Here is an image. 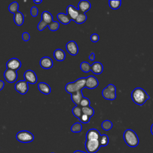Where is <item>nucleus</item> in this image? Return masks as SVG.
Returning <instances> with one entry per match:
<instances>
[{
	"label": "nucleus",
	"mask_w": 153,
	"mask_h": 153,
	"mask_svg": "<svg viewBox=\"0 0 153 153\" xmlns=\"http://www.w3.org/2000/svg\"><path fill=\"white\" fill-rule=\"evenodd\" d=\"M131 97L133 102L139 106L143 105L150 99L149 96L147 94L146 91L140 87L134 88L131 92Z\"/></svg>",
	"instance_id": "nucleus-1"
},
{
	"label": "nucleus",
	"mask_w": 153,
	"mask_h": 153,
	"mask_svg": "<svg viewBox=\"0 0 153 153\" xmlns=\"http://www.w3.org/2000/svg\"><path fill=\"white\" fill-rule=\"evenodd\" d=\"M85 82L86 78H79L74 82L67 83L65 85V90L71 94L74 93L84 88L85 87Z\"/></svg>",
	"instance_id": "nucleus-2"
},
{
	"label": "nucleus",
	"mask_w": 153,
	"mask_h": 153,
	"mask_svg": "<svg viewBox=\"0 0 153 153\" xmlns=\"http://www.w3.org/2000/svg\"><path fill=\"white\" fill-rule=\"evenodd\" d=\"M123 138L126 143L131 148L137 146L139 142L137 134L131 129H127L125 130L123 134Z\"/></svg>",
	"instance_id": "nucleus-3"
},
{
	"label": "nucleus",
	"mask_w": 153,
	"mask_h": 153,
	"mask_svg": "<svg viewBox=\"0 0 153 153\" xmlns=\"http://www.w3.org/2000/svg\"><path fill=\"white\" fill-rule=\"evenodd\" d=\"M102 94L106 100H114L116 97V87L112 84H108L105 88H104L102 91Z\"/></svg>",
	"instance_id": "nucleus-4"
},
{
	"label": "nucleus",
	"mask_w": 153,
	"mask_h": 153,
	"mask_svg": "<svg viewBox=\"0 0 153 153\" xmlns=\"http://www.w3.org/2000/svg\"><path fill=\"white\" fill-rule=\"evenodd\" d=\"M16 137L18 141L22 143H29L33 140L34 136L32 133L27 130H22L19 131Z\"/></svg>",
	"instance_id": "nucleus-5"
},
{
	"label": "nucleus",
	"mask_w": 153,
	"mask_h": 153,
	"mask_svg": "<svg viewBox=\"0 0 153 153\" xmlns=\"http://www.w3.org/2000/svg\"><path fill=\"white\" fill-rule=\"evenodd\" d=\"M85 147L86 151L88 153H96L99 151L100 148L99 140H87L85 142Z\"/></svg>",
	"instance_id": "nucleus-6"
},
{
	"label": "nucleus",
	"mask_w": 153,
	"mask_h": 153,
	"mask_svg": "<svg viewBox=\"0 0 153 153\" xmlns=\"http://www.w3.org/2000/svg\"><path fill=\"white\" fill-rule=\"evenodd\" d=\"M14 88L15 90L21 94H25L29 90L28 83L25 80H20L16 83Z\"/></svg>",
	"instance_id": "nucleus-7"
},
{
	"label": "nucleus",
	"mask_w": 153,
	"mask_h": 153,
	"mask_svg": "<svg viewBox=\"0 0 153 153\" xmlns=\"http://www.w3.org/2000/svg\"><path fill=\"white\" fill-rule=\"evenodd\" d=\"M22 66L20 60L17 58H11L9 59L6 63L7 69H11L15 71L19 70Z\"/></svg>",
	"instance_id": "nucleus-8"
},
{
	"label": "nucleus",
	"mask_w": 153,
	"mask_h": 153,
	"mask_svg": "<svg viewBox=\"0 0 153 153\" xmlns=\"http://www.w3.org/2000/svg\"><path fill=\"white\" fill-rule=\"evenodd\" d=\"M17 76L18 75L16 71L9 69H7L4 73V78L9 83L14 82L17 79Z\"/></svg>",
	"instance_id": "nucleus-9"
},
{
	"label": "nucleus",
	"mask_w": 153,
	"mask_h": 153,
	"mask_svg": "<svg viewBox=\"0 0 153 153\" xmlns=\"http://www.w3.org/2000/svg\"><path fill=\"white\" fill-rule=\"evenodd\" d=\"M23 76L25 80L27 82L31 84H34L37 82V76L34 71L32 70L29 69L25 72Z\"/></svg>",
	"instance_id": "nucleus-10"
},
{
	"label": "nucleus",
	"mask_w": 153,
	"mask_h": 153,
	"mask_svg": "<svg viewBox=\"0 0 153 153\" xmlns=\"http://www.w3.org/2000/svg\"><path fill=\"white\" fill-rule=\"evenodd\" d=\"M80 11L78 8H76L72 5H69L66 8V14L70 17L71 20L75 21Z\"/></svg>",
	"instance_id": "nucleus-11"
},
{
	"label": "nucleus",
	"mask_w": 153,
	"mask_h": 153,
	"mask_svg": "<svg viewBox=\"0 0 153 153\" xmlns=\"http://www.w3.org/2000/svg\"><path fill=\"white\" fill-rule=\"evenodd\" d=\"M66 49L67 51L72 56H75L78 53V45L74 41H70L68 42L66 45Z\"/></svg>",
	"instance_id": "nucleus-12"
},
{
	"label": "nucleus",
	"mask_w": 153,
	"mask_h": 153,
	"mask_svg": "<svg viewBox=\"0 0 153 153\" xmlns=\"http://www.w3.org/2000/svg\"><path fill=\"white\" fill-rule=\"evenodd\" d=\"M99 85V81L97 79L93 76L90 75L86 78V82H85V87L89 89H94L96 88Z\"/></svg>",
	"instance_id": "nucleus-13"
},
{
	"label": "nucleus",
	"mask_w": 153,
	"mask_h": 153,
	"mask_svg": "<svg viewBox=\"0 0 153 153\" xmlns=\"http://www.w3.org/2000/svg\"><path fill=\"white\" fill-rule=\"evenodd\" d=\"M100 134L99 131L96 128H91L88 130L86 133V140H99Z\"/></svg>",
	"instance_id": "nucleus-14"
},
{
	"label": "nucleus",
	"mask_w": 153,
	"mask_h": 153,
	"mask_svg": "<svg viewBox=\"0 0 153 153\" xmlns=\"http://www.w3.org/2000/svg\"><path fill=\"white\" fill-rule=\"evenodd\" d=\"M39 65H40L41 67H42V68L48 69H50L53 67V62L50 57H49L48 56H45L41 59V60L39 61Z\"/></svg>",
	"instance_id": "nucleus-15"
},
{
	"label": "nucleus",
	"mask_w": 153,
	"mask_h": 153,
	"mask_svg": "<svg viewBox=\"0 0 153 153\" xmlns=\"http://www.w3.org/2000/svg\"><path fill=\"white\" fill-rule=\"evenodd\" d=\"M78 8L80 12L85 13L91 8V4L88 1L81 0L78 3Z\"/></svg>",
	"instance_id": "nucleus-16"
},
{
	"label": "nucleus",
	"mask_w": 153,
	"mask_h": 153,
	"mask_svg": "<svg viewBox=\"0 0 153 153\" xmlns=\"http://www.w3.org/2000/svg\"><path fill=\"white\" fill-rule=\"evenodd\" d=\"M91 71L94 74L99 75L102 73L103 71V66L99 62H94L91 66Z\"/></svg>",
	"instance_id": "nucleus-17"
},
{
	"label": "nucleus",
	"mask_w": 153,
	"mask_h": 153,
	"mask_svg": "<svg viewBox=\"0 0 153 153\" xmlns=\"http://www.w3.org/2000/svg\"><path fill=\"white\" fill-rule=\"evenodd\" d=\"M38 88L39 91L44 94H48L51 93V88L48 84L44 82H40L38 84Z\"/></svg>",
	"instance_id": "nucleus-18"
},
{
	"label": "nucleus",
	"mask_w": 153,
	"mask_h": 153,
	"mask_svg": "<svg viewBox=\"0 0 153 153\" xmlns=\"http://www.w3.org/2000/svg\"><path fill=\"white\" fill-rule=\"evenodd\" d=\"M53 56L55 60L58 62H62L66 58V54L65 53L64 51L62 49L57 48L54 51Z\"/></svg>",
	"instance_id": "nucleus-19"
},
{
	"label": "nucleus",
	"mask_w": 153,
	"mask_h": 153,
	"mask_svg": "<svg viewBox=\"0 0 153 153\" xmlns=\"http://www.w3.org/2000/svg\"><path fill=\"white\" fill-rule=\"evenodd\" d=\"M83 94L81 90L78 91L74 93L71 94V99L75 105H79L81 99L83 98Z\"/></svg>",
	"instance_id": "nucleus-20"
},
{
	"label": "nucleus",
	"mask_w": 153,
	"mask_h": 153,
	"mask_svg": "<svg viewBox=\"0 0 153 153\" xmlns=\"http://www.w3.org/2000/svg\"><path fill=\"white\" fill-rule=\"evenodd\" d=\"M57 18L58 20L63 25H68L71 21V19H70V17L67 14L63 13H58L57 15Z\"/></svg>",
	"instance_id": "nucleus-21"
},
{
	"label": "nucleus",
	"mask_w": 153,
	"mask_h": 153,
	"mask_svg": "<svg viewBox=\"0 0 153 153\" xmlns=\"http://www.w3.org/2000/svg\"><path fill=\"white\" fill-rule=\"evenodd\" d=\"M14 22L17 26H22L24 23V16L22 13L17 11L14 14Z\"/></svg>",
	"instance_id": "nucleus-22"
},
{
	"label": "nucleus",
	"mask_w": 153,
	"mask_h": 153,
	"mask_svg": "<svg viewBox=\"0 0 153 153\" xmlns=\"http://www.w3.org/2000/svg\"><path fill=\"white\" fill-rule=\"evenodd\" d=\"M41 19L47 24H50L53 21L52 14L48 11H44L41 14Z\"/></svg>",
	"instance_id": "nucleus-23"
},
{
	"label": "nucleus",
	"mask_w": 153,
	"mask_h": 153,
	"mask_svg": "<svg viewBox=\"0 0 153 153\" xmlns=\"http://www.w3.org/2000/svg\"><path fill=\"white\" fill-rule=\"evenodd\" d=\"M72 114H74V115L79 119L80 118V117L81 116V115L82 114V107L80 105H76L75 106H74L72 108Z\"/></svg>",
	"instance_id": "nucleus-24"
},
{
	"label": "nucleus",
	"mask_w": 153,
	"mask_h": 153,
	"mask_svg": "<svg viewBox=\"0 0 153 153\" xmlns=\"http://www.w3.org/2000/svg\"><path fill=\"white\" fill-rule=\"evenodd\" d=\"M109 6L112 10H117L120 7L121 5V1L120 0H109L108 1Z\"/></svg>",
	"instance_id": "nucleus-25"
},
{
	"label": "nucleus",
	"mask_w": 153,
	"mask_h": 153,
	"mask_svg": "<svg viewBox=\"0 0 153 153\" xmlns=\"http://www.w3.org/2000/svg\"><path fill=\"white\" fill-rule=\"evenodd\" d=\"M82 112L83 114L87 115L90 118L94 115V111L93 108H92L91 106H86V107H82Z\"/></svg>",
	"instance_id": "nucleus-26"
},
{
	"label": "nucleus",
	"mask_w": 153,
	"mask_h": 153,
	"mask_svg": "<svg viewBox=\"0 0 153 153\" xmlns=\"http://www.w3.org/2000/svg\"><path fill=\"white\" fill-rule=\"evenodd\" d=\"M87 18V16H86V14L85 13L80 12L79 14H78V17H76V19H75V20L74 22L76 23L79 24H79H82V23H84L86 21Z\"/></svg>",
	"instance_id": "nucleus-27"
},
{
	"label": "nucleus",
	"mask_w": 153,
	"mask_h": 153,
	"mask_svg": "<svg viewBox=\"0 0 153 153\" xmlns=\"http://www.w3.org/2000/svg\"><path fill=\"white\" fill-rule=\"evenodd\" d=\"M99 142L100 145V146H106L109 143V137L106 134H102L100 135Z\"/></svg>",
	"instance_id": "nucleus-28"
},
{
	"label": "nucleus",
	"mask_w": 153,
	"mask_h": 153,
	"mask_svg": "<svg viewBox=\"0 0 153 153\" xmlns=\"http://www.w3.org/2000/svg\"><path fill=\"white\" fill-rule=\"evenodd\" d=\"M18 10H19V4H18V2H17L16 1L13 2L8 6L9 11L11 13H13L14 14L15 13H16L17 11H19Z\"/></svg>",
	"instance_id": "nucleus-29"
},
{
	"label": "nucleus",
	"mask_w": 153,
	"mask_h": 153,
	"mask_svg": "<svg viewBox=\"0 0 153 153\" xmlns=\"http://www.w3.org/2000/svg\"><path fill=\"white\" fill-rule=\"evenodd\" d=\"M80 69L82 72L87 73L91 71V65L87 62H82L80 64Z\"/></svg>",
	"instance_id": "nucleus-30"
},
{
	"label": "nucleus",
	"mask_w": 153,
	"mask_h": 153,
	"mask_svg": "<svg viewBox=\"0 0 153 153\" xmlns=\"http://www.w3.org/2000/svg\"><path fill=\"white\" fill-rule=\"evenodd\" d=\"M112 126H113L112 123L109 120H105L102 123V124H101L102 128H103V130L105 131H108L111 130L112 127Z\"/></svg>",
	"instance_id": "nucleus-31"
},
{
	"label": "nucleus",
	"mask_w": 153,
	"mask_h": 153,
	"mask_svg": "<svg viewBox=\"0 0 153 153\" xmlns=\"http://www.w3.org/2000/svg\"><path fill=\"white\" fill-rule=\"evenodd\" d=\"M82 127L80 123H74L71 127V130L73 133H79L82 130Z\"/></svg>",
	"instance_id": "nucleus-32"
},
{
	"label": "nucleus",
	"mask_w": 153,
	"mask_h": 153,
	"mask_svg": "<svg viewBox=\"0 0 153 153\" xmlns=\"http://www.w3.org/2000/svg\"><path fill=\"white\" fill-rule=\"evenodd\" d=\"M59 26H60L59 22L57 21H54V20L48 25V27H49L50 30L53 31V32L57 30L59 28Z\"/></svg>",
	"instance_id": "nucleus-33"
},
{
	"label": "nucleus",
	"mask_w": 153,
	"mask_h": 153,
	"mask_svg": "<svg viewBox=\"0 0 153 153\" xmlns=\"http://www.w3.org/2000/svg\"><path fill=\"white\" fill-rule=\"evenodd\" d=\"M90 105V100L85 97H83V98L81 99V102H80V104L79 105L82 108V107H86V106H88Z\"/></svg>",
	"instance_id": "nucleus-34"
},
{
	"label": "nucleus",
	"mask_w": 153,
	"mask_h": 153,
	"mask_svg": "<svg viewBox=\"0 0 153 153\" xmlns=\"http://www.w3.org/2000/svg\"><path fill=\"white\" fill-rule=\"evenodd\" d=\"M48 24H47V23H45L44 21L43 20H41L38 24V26H37V28L39 30V31H42L47 26H48Z\"/></svg>",
	"instance_id": "nucleus-35"
},
{
	"label": "nucleus",
	"mask_w": 153,
	"mask_h": 153,
	"mask_svg": "<svg viewBox=\"0 0 153 153\" xmlns=\"http://www.w3.org/2000/svg\"><path fill=\"white\" fill-rule=\"evenodd\" d=\"M90 117H88V115H85V114H82L81 116L80 117V118H79V121L82 123H84V124H86V123H88L89 121H90Z\"/></svg>",
	"instance_id": "nucleus-36"
},
{
	"label": "nucleus",
	"mask_w": 153,
	"mask_h": 153,
	"mask_svg": "<svg viewBox=\"0 0 153 153\" xmlns=\"http://www.w3.org/2000/svg\"><path fill=\"white\" fill-rule=\"evenodd\" d=\"M30 14L32 17H36L38 14V9L36 7L33 6L30 9Z\"/></svg>",
	"instance_id": "nucleus-37"
},
{
	"label": "nucleus",
	"mask_w": 153,
	"mask_h": 153,
	"mask_svg": "<svg viewBox=\"0 0 153 153\" xmlns=\"http://www.w3.org/2000/svg\"><path fill=\"white\" fill-rule=\"evenodd\" d=\"M90 40L93 42H97L99 40V36L96 33H93L90 36Z\"/></svg>",
	"instance_id": "nucleus-38"
},
{
	"label": "nucleus",
	"mask_w": 153,
	"mask_h": 153,
	"mask_svg": "<svg viewBox=\"0 0 153 153\" xmlns=\"http://www.w3.org/2000/svg\"><path fill=\"white\" fill-rule=\"evenodd\" d=\"M22 39L24 41H28L30 39V35L27 32H24L22 33Z\"/></svg>",
	"instance_id": "nucleus-39"
},
{
	"label": "nucleus",
	"mask_w": 153,
	"mask_h": 153,
	"mask_svg": "<svg viewBox=\"0 0 153 153\" xmlns=\"http://www.w3.org/2000/svg\"><path fill=\"white\" fill-rule=\"evenodd\" d=\"M88 59H89V60H91V61L94 60L95 59V54H94V53H91L89 57H88Z\"/></svg>",
	"instance_id": "nucleus-40"
},
{
	"label": "nucleus",
	"mask_w": 153,
	"mask_h": 153,
	"mask_svg": "<svg viewBox=\"0 0 153 153\" xmlns=\"http://www.w3.org/2000/svg\"><path fill=\"white\" fill-rule=\"evenodd\" d=\"M4 85H5V84H4V81H2V80H0V91L1 90H2V88L4 87Z\"/></svg>",
	"instance_id": "nucleus-41"
},
{
	"label": "nucleus",
	"mask_w": 153,
	"mask_h": 153,
	"mask_svg": "<svg viewBox=\"0 0 153 153\" xmlns=\"http://www.w3.org/2000/svg\"><path fill=\"white\" fill-rule=\"evenodd\" d=\"M42 2V0H39V1H35V0H34L33 1V2L34 3H35V4H41V2Z\"/></svg>",
	"instance_id": "nucleus-42"
},
{
	"label": "nucleus",
	"mask_w": 153,
	"mask_h": 153,
	"mask_svg": "<svg viewBox=\"0 0 153 153\" xmlns=\"http://www.w3.org/2000/svg\"><path fill=\"white\" fill-rule=\"evenodd\" d=\"M73 153H86V152H84V151H80V150H76V151H74Z\"/></svg>",
	"instance_id": "nucleus-43"
},
{
	"label": "nucleus",
	"mask_w": 153,
	"mask_h": 153,
	"mask_svg": "<svg viewBox=\"0 0 153 153\" xmlns=\"http://www.w3.org/2000/svg\"><path fill=\"white\" fill-rule=\"evenodd\" d=\"M151 132L153 135V124L151 125Z\"/></svg>",
	"instance_id": "nucleus-44"
},
{
	"label": "nucleus",
	"mask_w": 153,
	"mask_h": 153,
	"mask_svg": "<svg viewBox=\"0 0 153 153\" xmlns=\"http://www.w3.org/2000/svg\"><path fill=\"white\" fill-rule=\"evenodd\" d=\"M51 153H54V152H51Z\"/></svg>",
	"instance_id": "nucleus-45"
}]
</instances>
